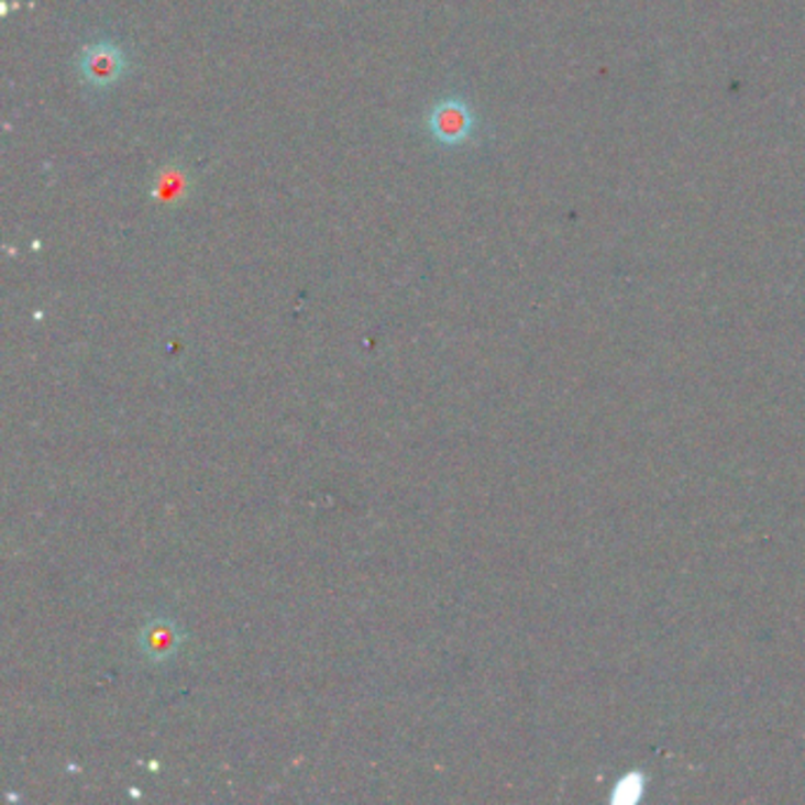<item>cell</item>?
I'll use <instances>...</instances> for the list:
<instances>
[{
    "instance_id": "obj_1",
    "label": "cell",
    "mask_w": 805,
    "mask_h": 805,
    "mask_svg": "<svg viewBox=\"0 0 805 805\" xmlns=\"http://www.w3.org/2000/svg\"><path fill=\"white\" fill-rule=\"evenodd\" d=\"M428 128H430L432 137L440 144L456 147V144H463L471 137L473 128H475V119H473V111L465 102L444 100L432 109V114L428 119Z\"/></svg>"
},
{
    "instance_id": "obj_2",
    "label": "cell",
    "mask_w": 805,
    "mask_h": 805,
    "mask_svg": "<svg viewBox=\"0 0 805 805\" xmlns=\"http://www.w3.org/2000/svg\"><path fill=\"white\" fill-rule=\"evenodd\" d=\"M125 71V55L114 43H95L80 55V76L92 88H109Z\"/></svg>"
},
{
    "instance_id": "obj_3",
    "label": "cell",
    "mask_w": 805,
    "mask_h": 805,
    "mask_svg": "<svg viewBox=\"0 0 805 805\" xmlns=\"http://www.w3.org/2000/svg\"><path fill=\"white\" fill-rule=\"evenodd\" d=\"M180 631L173 621H152L142 631V648L152 659H168L180 646Z\"/></svg>"
}]
</instances>
